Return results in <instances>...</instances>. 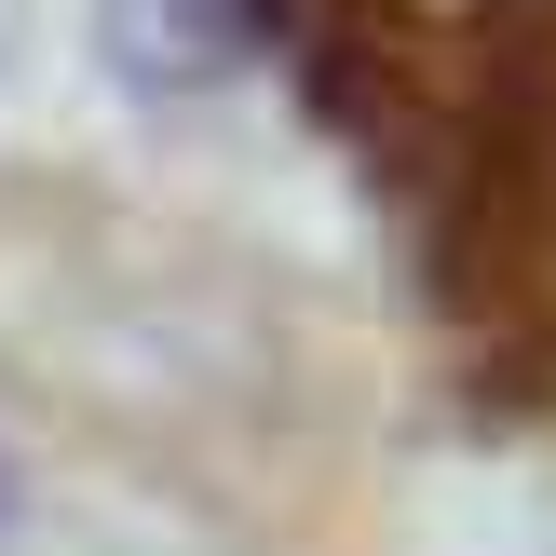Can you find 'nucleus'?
Instances as JSON below:
<instances>
[{
	"label": "nucleus",
	"instance_id": "nucleus-1",
	"mask_svg": "<svg viewBox=\"0 0 556 556\" xmlns=\"http://www.w3.org/2000/svg\"><path fill=\"white\" fill-rule=\"evenodd\" d=\"M258 41L394 190L476 394L556 407V0H258Z\"/></svg>",
	"mask_w": 556,
	"mask_h": 556
},
{
	"label": "nucleus",
	"instance_id": "nucleus-2",
	"mask_svg": "<svg viewBox=\"0 0 556 556\" xmlns=\"http://www.w3.org/2000/svg\"><path fill=\"white\" fill-rule=\"evenodd\" d=\"M136 68H217V54H258V0H109Z\"/></svg>",
	"mask_w": 556,
	"mask_h": 556
}]
</instances>
